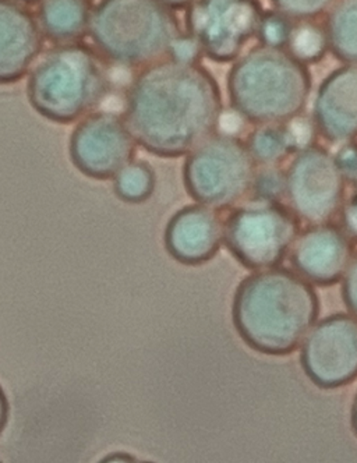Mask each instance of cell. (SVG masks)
Masks as SVG:
<instances>
[{
  "mask_svg": "<svg viewBox=\"0 0 357 463\" xmlns=\"http://www.w3.org/2000/svg\"><path fill=\"white\" fill-rule=\"evenodd\" d=\"M223 110L220 84L207 68L168 58L133 80L123 119L147 153L179 158L218 133Z\"/></svg>",
  "mask_w": 357,
  "mask_h": 463,
  "instance_id": "cell-1",
  "label": "cell"
},
{
  "mask_svg": "<svg viewBox=\"0 0 357 463\" xmlns=\"http://www.w3.org/2000/svg\"><path fill=\"white\" fill-rule=\"evenodd\" d=\"M233 324L246 344L266 354H292L320 314L315 288L282 267L241 280L233 298Z\"/></svg>",
  "mask_w": 357,
  "mask_h": 463,
  "instance_id": "cell-2",
  "label": "cell"
},
{
  "mask_svg": "<svg viewBox=\"0 0 357 463\" xmlns=\"http://www.w3.org/2000/svg\"><path fill=\"white\" fill-rule=\"evenodd\" d=\"M307 66L284 48L256 45L228 74L233 112L254 125H287L305 112L312 94Z\"/></svg>",
  "mask_w": 357,
  "mask_h": 463,
  "instance_id": "cell-3",
  "label": "cell"
},
{
  "mask_svg": "<svg viewBox=\"0 0 357 463\" xmlns=\"http://www.w3.org/2000/svg\"><path fill=\"white\" fill-rule=\"evenodd\" d=\"M107 61L86 43L56 45L31 71L27 98L43 119L70 125L97 109L110 91Z\"/></svg>",
  "mask_w": 357,
  "mask_h": 463,
  "instance_id": "cell-4",
  "label": "cell"
},
{
  "mask_svg": "<svg viewBox=\"0 0 357 463\" xmlns=\"http://www.w3.org/2000/svg\"><path fill=\"white\" fill-rule=\"evenodd\" d=\"M89 34L105 61L143 68L169 56L181 23L168 4L107 0L92 7Z\"/></svg>",
  "mask_w": 357,
  "mask_h": 463,
  "instance_id": "cell-5",
  "label": "cell"
},
{
  "mask_svg": "<svg viewBox=\"0 0 357 463\" xmlns=\"http://www.w3.org/2000/svg\"><path fill=\"white\" fill-rule=\"evenodd\" d=\"M256 164L238 136L215 133L187 156L183 184L200 205L223 210L250 193Z\"/></svg>",
  "mask_w": 357,
  "mask_h": 463,
  "instance_id": "cell-6",
  "label": "cell"
},
{
  "mask_svg": "<svg viewBox=\"0 0 357 463\" xmlns=\"http://www.w3.org/2000/svg\"><path fill=\"white\" fill-rule=\"evenodd\" d=\"M299 221L281 203L236 208L223 223V241L241 266L256 271L278 267L299 236Z\"/></svg>",
  "mask_w": 357,
  "mask_h": 463,
  "instance_id": "cell-7",
  "label": "cell"
},
{
  "mask_svg": "<svg viewBox=\"0 0 357 463\" xmlns=\"http://www.w3.org/2000/svg\"><path fill=\"white\" fill-rule=\"evenodd\" d=\"M263 7L254 0H204L187 5L186 25L202 53L217 63L236 61L257 37Z\"/></svg>",
  "mask_w": 357,
  "mask_h": 463,
  "instance_id": "cell-8",
  "label": "cell"
},
{
  "mask_svg": "<svg viewBox=\"0 0 357 463\" xmlns=\"http://www.w3.org/2000/svg\"><path fill=\"white\" fill-rule=\"evenodd\" d=\"M285 176L292 213L305 222H330L345 202V177L333 154L320 144L297 151Z\"/></svg>",
  "mask_w": 357,
  "mask_h": 463,
  "instance_id": "cell-9",
  "label": "cell"
},
{
  "mask_svg": "<svg viewBox=\"0 0 357 463\" xmlns=\"http://www.w3.org/2000/svg\"><path fill=\"white\" fill-rule=\"evenodd\" d=\"M136 153L137 143L125 119L105 110L86 116L69 140V156L74 168L94 180L115 179L132 164Z\"/></svg>",
  "mask_w": 357,
  "mask_h": 463,
  "instance_id": "cell-10",
  "label": "cell"
},
{
  "mask_svg": "<svg viewBox=\"0 0 357 463\" xmlns=\"http://www.w3.org/2000/svg\"><path fill=\"white\" fill-rule=\"evenodd\" d=\"M302 366L320 388L343 387L356 378L357 324L354 316L338 313L324 318L303 341Z\"/></svg>",
  "mask_w": 357,
  "mask_h": 463,
  "instance_id": "cell-11",
  "label": "cell"
},
{
  "mask_svg": "<svg viewBox=\"0 0 357 463\" xmlns=\"http://www.w3.org/2000/svg\"><path fill=\"white\" fill-rule=\"evenodd\" d=\"M290 260L308 284L331 287L354 261L353 239L341 226L321 223L305 229L290 249Z\"/></svg>",
  "mask_w": 357,
  "mask_h": 463,
  "instance_id": "cell-12",
  "label": "cell"
},
{
  "mask_svg": "<svg viewBox=\"0 0 357 463\" xmlns=\"http://www.w3.org/2000/svg\"><path fill=\"white\" fill-rule=\"evenodd\" d=\"M166 250L184 266H202L214 259L223 243V221L217 210L186 205L172 215L164 233Z\"/></svg>",
  "mask_w": 357,
  "mask_h": 463,
  "instance_id": "cell-13",
  "label": "cell"
},
{
  "mask_svg": "<svg viewBox=\"0 0 357 463\" xmlns=\"http://www.w3.org/2000/svg\"><path fill=\"white\" fill-rule=\"evenodd\" d=\"M43 35L34 13L0 0V86L20 81L42 52Z\"/></svg>",
  "mask_w": 357,
  "mask_h": 463,
  "instance_id": "cell-14",
  "label": "cell"
},
{
  "mask_svg": "<svg viewBox=\"0 0 357 463\" xmlns=\"http://www.w3.org/2000/svg\"><path fill=\"white\" fill-rule=\"evenodd\" d=\"M313 125L330 143H349L357 130V68L343 64L321 82L315 95Z\"/></svg>",
  "mask_w": 357,
  "mask_h": 463,
  "instance_id": "cell-15",
  "label": "cell"
},
{
  "mask_svg": "<svg viewBox=\"0 0 357 463\" xmlns=\"http://www.w3.org/2000/svg\"><path fill=\"white\" fill-rule=\"evenodd\" d=\"M92 7L89 0H45L38 5L35 19L51 43H77L89 34Z\"/></svg>",
  "mask_w": 357,
  "mask_h": 463,
  "instance_id": "cell-16",
  "label": "cell"
},
{
  "mask_svg": "<svg viewBox=\"0 0 357 463\" xmlns=\"http://www.w3.org/2000/svg\"><path fill=\"white\" fill-rule=\"evenodd\" d=\"M324 31L334 56L345 64H356L357 2H339L331 7Z\"/></svg>",
  "mask_w": 357,
  "mask_h": 463,
  "instance_id": "cell-17",
  "label": "cell"
},
{
  "mask_svg": "<svg viewBox=\"0 0 357 463\" xmlns=\"http://www.w3.org/2000/svg\"><path fill=\"white\" fill-rule=\"evenodd\" d=\"M246 146L254 164L261 166H275L297 153L287 125L258 126L249 135Z\"/></svg>",
  "mask_w": 357,
  "mask_h": 463,
  "instance_id": "cell-18",
  "label": "cell"
},
{
  "mask_svg": "<svg viewBox=\"0 0 357 463\" xmlns=\"http://www.w3.org/2000/svg\"><path fill=\"white\" fill-rule=\"evenodd\" d=\"M155 189V169L146 161H133L113 179V192L127 204L148 202Z\"/></svg>",
  "mask_w": 357,
  "mask_h": 463,
  "instance_id": "cell-19",
  "label": "cell"
},
{
  "mask_svg": "<svg viewBox=\"0 0 357 463\" xmlns=\"http://www.w3.org/2000/svg\"><path fill=\"white\" fill-rule=\"evenodd\" d=\"M287 49L290 55L295 56L305 66L318 63L328 51L325 31L315 23L302 22L295 25Z\"/></svg>",
  "mask_w": 357,
  "mask_h": 463,
  "instance_id": "cell-20",
  "label": "cell"
},
{
  "mask_svg": "<svg viewBox=\"0 0 357 463\" xmlns=\"http://www.w3.org/2000/svg\"><path fill=\"white\" fill-rule=\"evenodd\" d=\"M250 193L254 202L279 203L287 195V176L285 172L275 166H261L254 172Z\"/></svg>",
  "mask_w": 357,
  "mask_h": 463,
  "instance_id": "cell-21",
  "label": "cell"
},
{
  "mask_svg": "<svg viewBox=\"0 0 357 463\" xmlns=\"http://www.w3.org/2000/svg\"><path fill=\"white\" fill-rule=\"evenodd\" d=\"M295 25L296 23L294 20H290L278 10L264 12L257 31L259 45L287 49Z\"/></svg>",
  "mask_w": 357,
  "mask_h": 463,
  "instance_id": "cell-22",
  "label": "cell"
},
{
  "mask_svg": "<svg viewBox=\"0 0 357 463\" xmlns=\"http://www.w3.org/2000/svg\"><path fill=\"white\" fill-rule=\"evenodd\" d=\"M275 10L289 17L294 22H310L317 15L323 14L330 6V2H274Z\"/></svg>",
  "mask_w": 357,
  "mask_h": 463,
  "instance_id": "cell-23",
  "label": "cell"
},
{
  "mask_svg": "<svg viewBox=\"0 0 357 463\" xmlns=\"http://www.w3.org/2000/svg\"><path fill=\"white\" fill-rule=\"evenodd\" d=\"M202 56L199 43L186 33L174 41L171 52H169V59L172 61H187V63H199Z\"/></svg>",
  "mask_w": 357,
  "mask_h": 463,
  "instance_id": "cell-24",
  "label": "cell"
},
{
  "mask_svg": "<svg viewBox=\"0 0 357 463\" xmlns=\"http://www.w3.org/2000/svg\"><path fill=\"white\" fill-rule=\"evenodd\" d=\"M334 158H335L339 171H341L343 176L345 177L346 184L354 186V184H356L357 175L356 146H354V140L343 144V146L339 148L336 156H334Z\"/></svg>",
  "mask_w": 357,
  "mask_h": 463,
  "instance_id": "cell-25",
  "label": "cell"
},
{
  "mask_svg": "<svg viewBox=\"0 0 357 463\" xmlns=\"http://www.w3.org/2000/svg\"><path fill=\"white\" fill-rule=\"evenodd\" d=\"M287 128H289L290 135L294 137L297 151L315 144V125H313L312 120H308L305 116H299L296 119L287 123Z\"/></svg>",
  "mask_w": 357,
  "mask_h": 463,
  "instance_id": "cell-26",
  "label": "cell"
},
{
  "mask_svg": "<svg viewBox=\"0 0 357 463\" xmlns=\"http://www.w3.org/2000/svg\"><path fill=\"white\" fill-rule=\"evenodd\" d=\"M356 260H354L343 278V300H345L346 307L353 314L356 311Z\"/></svg>",
  "mask_w": 357,
  "mask_h": 463,
  "instance_id": "cell-27",
  "label": "cell"
},
{
  "mask_svg": "<svg viewBox=\"0 0 357 463\" xmlns=\"http://www.w3.org/2000/svg\"><path fill=\"white\" fill-rule=\"evenodd\" d=\"M356 194H352L343 204V229L352 239L356 238Z\"/></svg>",
  "mask_w": 357,
  "mask_h": 463,
  "instance_id": "cell-28",
  "label": "cell"
},
{
  "mask_svg": "<svg viewBox=\"0 0 357 463\" xmlns=\"http://www.w3.org/2000/svg\"><path fill=\"white\" fill-rule=\"evenodd\" d=\"M10 418V403L7 398L6 391L0 385V436L4 433L5 429L9 423Z\"/></svg>",
  "mask_w": 357,
  "mask_h": 463,
  "instance_id": "cell-29",
  "label": "cell"
},
{
  "mask_svg": "<svg viewBox=\"0 0 357 463\" xmlns=\"http://www.w3.org/2000/svg\"><path fill=\"white\" fill-rule=\"evenodd\" d=\"M99 463H155L151 460H141L138 458L133 457V455L127 454V452H112V454L107 455L102 458Z\"/></svg>",
  "mask_w": 357,
  "mask_h": 463,
  "instance_id": "cell-30",
  "label": "cell"
},
{
  "mask_svg": "<svg viewBox=\"0 0 357 463\" xmlns=\"http://www.w3.org/2000/svg\"><path fill=\"white\" fill-rule=\"evenodd\" d=\"M0 463H4V462H2V459H0Z\"/></svg>",
  "mask_w": 357,
  "mask_h": 463,
  "instance_id": "cell-31",
  "label": "cell"
}]
</instances>
